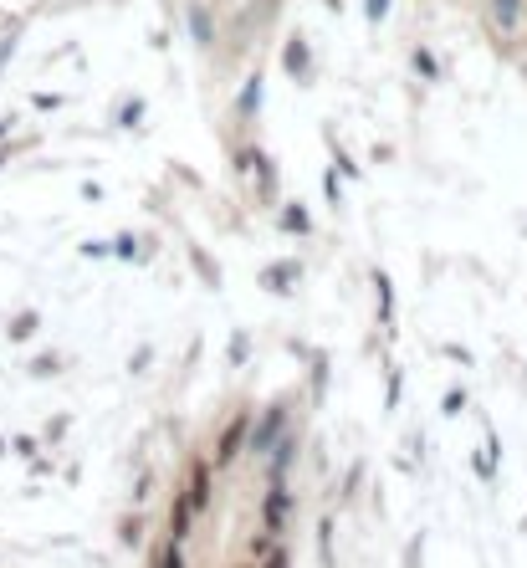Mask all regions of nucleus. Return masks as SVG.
<instances>
[{
	"instance_id": "obj_2",
	"label": "nucleus",
	"mask_w": 527,
	"mask_h": 568,
	"mask_svg": "<svg viewBox=\"0 0 527 568\" xmlns=\"http://www.w3.org/2000/svg\"><path fill=\"white\" fill-rule=\"evenodd\" d=\"M190 36L200 41V47H210V41H215V21H210L205 6H190Z\"/></svg>"
},
{
	"instance_id": "obj_3",
	"label": "nucleus",
	"mask_w": 527,
	"mask_h": 568,
	"mask_svg": "<svg viewBox=\"0 0 527 568\" xmlns=\"http://www.w3.org/2000/svg\"><path fill=\"white\" fill-rule=\"evenodd\" d=\"M287 67H292V72H297V77H302V72H307V47H302V41H297V36H292V41H287Z\"/></svg>"
},
{
	"instance_id": "obj_4",
	"label": "nucleus",
	"mask_w": 527,
	"mask_h": 568,
	"mask_svg": "<svg viewBox=\"0 0 527 568\" xmlns=\"http://www.w3.org/2000/svg\"><path fill=\"white\" fill-rule=\"evenodd\" d=\"M256 98H261V77L246 82V93H241V113H256Z\"/></svg>"
},
{
	"instance_id": "obj_1",
	"label": "nucleus",
	"mask_w": 527,
	"mask_h": 568,
	"mask_svg": "<svg viewBox=\"0 0 527 568\" xmlns=\"http://www.w3.org/2000/svg\"><path fill=\"white\" fill-rule=\"evenodd\" d=\"M487 6H492L497 31H517L522 26V0H487Z\"/></svg>"
},
{
	"instance_id": "obj_7",
	"label": "nucleus",
	"mask_w": 527,
	"mask_h": 568,
	"mask_svg": "<svg viewBox=\"0 0 527 568\" xmlns=\"http://www.w3.org/2000/svg\"><path fill=\"white\" fill-rule=\"evenodd\" d=\"M11 52H16V36H11V41H0V62H6Z\"/></svg>"
},
{
	"instance_id": "obj_5",
	"label": "nucleus",
	"mask_w": 527,
	"mask_h": 568,
	"mask_svg": "<svg viewBox=\"0 0 527 568\" xmlns=\"http://www.w3.org/2000/svg\"><path fill=\"white\" fill-rule=\"evenodd\" d=\"M384 11H389V0H364V16L369 21H384Z\"/></svg>"
},
{
	"instance_id": "obj_6",
	"label": "nucleus",
	"mask_w": 527,
	"mask_h": 568,
	"mask_svg": "<svg viewBox=\"0 0 527 568\" xmlns=\"http://www.w3.org/2000/svg\"><path fill=\"white\" fill-rule=\"evenodd\" d=\"M415 67H420L425 77H435V72H441V67H435V57H430V52H415Z\"/></svg>"
}]
</instances>
